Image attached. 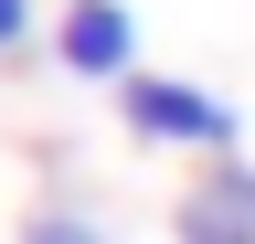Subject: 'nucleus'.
I'll return each instance as SVG.
<instances>
[{
    "label": "nucleus",
    "instance_id": "obj_2",
    "mask_svg": "<svg viewBox=\"0 0 255 244\" xmlns=\"http://www.w3.org/2000/svg\"><path fill=\"white\" fill-rule=\"evenodd\" d=\"M53 64L75 85H128V75H138V11H128V0H64Z\"/></svg>",
    "mask_w": 255,
    "mask_h": 244
},
{
    "label": "nucleus",
    "instance_id": "obj_4",
    "mask_svg": "<svg viewBox=\"0 0 255 244\" xmlns=\"http://www.w3.org/2000/svg\"><path fill=\"white\" fill-rule=\"evenodd\" d=\"M21 244H107V223H96V212H32V223H21Z\"/></svg>",
    "mask_w": 255,
    "mask_h": 244
},
{
    "label": "nucleus",
    "instance_id": "obj_3",
    "mask_svg": "<svg viewBox=\"0 0 255 244\" xmlns=\"http://www.w3.org/2000/svg\"><path fill=\"white\" fill-rule=\"evenodd\" d=\"M170 234L181 244H255V160H202V180L181 191V212H170Z\"/></svg>",
    "mask_w": 255,
    "mask_h": 244
},
{
    "label": "nucleus",
    "instance_id": "obj_1",
    "mask_svg": "<svg viewBox=\"0 0 255 244\" xmlns=\"http://www.w3.org/2000/svg\"><path fill=\"white\" fill-rule=\"evenodd\" d=\"M117 117H128V138H149V149H202V160H223V149L245 138V117L213 96V85H191V75H128L117 85Z\"/></svg>",
    "mask_w": 255,
    "mask_h": 244
},
{
    "label": "nucleus",
    "instance_id": "obj_5",
    "mask_svg": "<svg viewBox=\"0 0 255 244\" xmlns=\"http://www.w3.org/2000/svg\"><path fill=\"white\" fill-rule=\"evenodd\" d=\"M21 43H32V0H0V64H11Z\"/></svg>",
    "mask_w": 255,
    "mask_h": 244
}]
</instances>
